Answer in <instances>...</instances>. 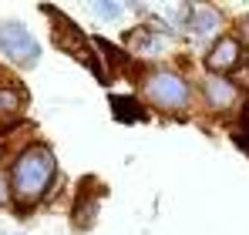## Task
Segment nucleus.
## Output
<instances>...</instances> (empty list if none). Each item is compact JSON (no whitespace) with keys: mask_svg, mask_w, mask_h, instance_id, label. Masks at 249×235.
<instances>
[{"mask_svg":"<svg viewBox=\"0 0 249 235\" xmlns=\"http://www.w3.org/2000/svg\"><path fill=\"white\" fill-rule=\"evenodd\" d=\"M7 175H10V192H14V208L17 212H34L37 205H44L54 185H57V158L51 151V145L44 141H27L24 148H17L10 165H7Z\"/></svg>","mask_w":249,"mask_h":235,"instance_id":"1","label":"nucleus"},{"mask_svg":"<svg viewBox=\"0 0 249 235\" xmlns=\"http://www.w3.org/2000/svg\"><path fill=\"white\" fill-rule=\"evenodd\" d=\"M142 94L162 115H185L192 108L196 87H192V81L185 78L182 71H175V67H152L142 78Z\"/></svg>","mask_w":249,"mask_h":235,"instance_id":"2","label":"nucleus"},{"mask_svg":"<svg viewBox=\"0 0 249 235\" xmlns=\"http://www.w3.org/2000/svg\"><path fill=\"white\" fill-rule=\"evenodd\" d=\"M0 57L14 67H37L41 61V40L31 34L24 20H0Z\"/></svg>","mask_w":249,"mask_h":235,"instance_id":"3","label":"nucleus"},{"mask_svg":"<svg viewBox=\"0 0 249 235\" xmlns=\"http://www.w3.org/2000/svg\"><path fill=\"white\" fill-rule=\"evenodd\" d=\"M246 61V47L236 34H219V37L209 44L206 57H202V67L206 74H219V78H232Z\"/></svg>","mask_w":249,"mask_h":235,"instance_id":"4","label":"nucleus"},{"mask_svg":"<svg viewBox=\"0 0 249 235\" xmlns=\"http://www.w3.org/2000/svg\"><path fill=\"white\" fill-rule=\"evenodd\" d=\"M199 94L206 101V108H212L215 115H226L239 104L243 98V84H236V78H219V74H206L199 81Z\"/></svg>","mask_w":249,"mask_h":235,"instance_id":"5","label":"nucleus"},{"mask_svg":"<svg viewBox=\"0 0 249 235\" xmlns=\"http://www.w3.org/2000/svg\"><path fill=\"white\" fill-rule=\"evenodd\" d=\"M41 14H47L51 20H54V31H51V37H54V44L61 47V50H68V54H74V57H81L84 50V34L81 27L71 20V17H64L57 7H47V3H41Z\"/></svg>","mask_w":249,"mask_h":235,"instance_id":"6","label":"nucleus"},{"mask_svg":"<svg viewBox=\"0 0 249 235\" xmlns=\"http://www.w3.org/2000/svg\"><path fill=\"white\" fill-rule=\"evenodd\" d=\"M27 111V94L17 84H0V131L17 124Z\"/></svg>","mask_w":249,"mask_h":235,"instance_id":"7","label":"nucleus"},{"mask_svg":"<svg viewBox=\"0 0 249 235\" xmlns=\"http://www.w3.org/2000/svg\"><path fill=\"white\" fill-rule=\"evenodd\" d=\"M222 31V14L212 3H192V20H189V34L196 37H219Z\"/></svg>","mask_w":249,"mask_h":235,"instance_id":"8","label":"nucleus"},{"mask_svg":"<svg viewBox=\"0 0 249 235\" xmlns=\"http://www.w3.org/2000/svg\"><path fill=\"white\" fill-rule=\"evenodd\" d=\"M98 195H91V192H78L74 201H71V225L78 229V232H88L94 222H98Z\"/></svg>","mask_w":249,"mask_h":235,"instance_id":"9","label":"nucleus"},{"mask_svg":"<svg viewBox=\"0 0 249 235\" xmlns=\"http://www.w3.org/2000/svg\"><path fill=\"white\" fill-rule=\"evenodd\" d=\"M91 47H94V54H105V61H108L111 67H124V64L131 61L124 47H118V44H111V40H105V37H94Z\"/></svg>","mask_w":249,"mask_h":235,"instance_id":"10","label":"nucleus"},{"mask_svg":"<svg viewBox=\"0 0 249 235\" xmlns=\"http://www.w3.org/2000/svg\"><path fill=\"white\" fill-rule=\"evenodd\" d=\"M111 108L118 121H145V111L135 98H122V94H111Z\"/></svg>","mask_w":249,"mask_h":235,"instance_id":"11","label":"nucleus"},{"mask_svg":"<svg viewBox=\"0 0 249 235\" xmlns=\"http://www.w3.org/2000/svg\"><path fill=\"white\" fill-rule=\"evenodd\" d=\"M78 61H81V64H84V67H88V71H91V74H94L98 81H101V84H111V71H108L105 57H98L94 50H84Z\"/></svg>","mask_w":249,"mask_h":235,"instance_id":"12","label":"nucleus"},{"mask_svg":"<svg viewBox=\"0 0 249 235\" xmlns=\"http://www.w3.org/2000/svg\"><path fill=\"white\" fill-rule=\"evenodd\" d=\"M94 17L98 20H108V24H115V20H122L124 17V10H128V3H115V0H98L94 7Z\"/></svg>","mask_w":249,"mask_h":235,"instance_id":"13","label":"nucleus"},{"mask_svg":"<svg viewBox=\"0 0 249 235\" xmlns=\"http://www.w3.org/2000/svg\"><path fill=\"white\" fill-rule=\"evenodd\" d=\"M236 145H243L249 151V98L243 101V108H239V134H236Z\"/></svg>","mask_w":249,"mask_h":235,"instance_id":"14","label":"nucleus"},{"mask_svg":"<svg viewBox=\"0 0 249 235\" xmlns=\"http://www.w3.org/2000/svg\"><path fill=\"white\" fill-rule=\"evenodd\" d=\"M0 208H14V192H10V175H7V168L0 171Z\"/></svg>","mask_w":249,"mask_h":235,"instance_id":"15","label":"nucleus"},{"mask_svg":"<svg viewBox=\"0 0 249 235\" xmlns=\"http://www.w3.org/2000/svg\"><path fill=\"white\" fill-rule=\"evenodd\" d=\"M232 27H236L232 34L243 40V47H246V44H249V14H239V17L232 20Z\"/></svg>","mask_w":249,"mask_h":235,"instance_id":"16","label":"nucleus"},{"mask_svg":"<svg viewBox=\"0 0 249 235\" xmlns=\"http://www.w3.org/2000/svg\"><path fill=\"white\" fill-rule=\"evenodd\" d=\"M3 168H7V165H3V148H0V171H3Z\"/></svg>","mask_w":249,"mask_h":235,"instance_id":"17","label":"nucleus"},{"mask_svg":"<svg viewBox=\"0 0 249 235\" xmlns=\"http://www.w3.org/2000/svg\"><path fill=\"white\" fill-rule=\"evenodd\" d=\"M14 235H24V232H14Z\"/></svg>","mask_w":249,"mask_h":235,"instance_id":"18","label":"nucleus"},{"mask_svg":"<svg viewBox=\"0 0 249 235\" xmlns=\"http://www.w3.org/2000/svg\"><path fill=\"white\" fill-rule=\"evenodd\" d=\"M246 64H249V57H246Z\"/></svg>","mask_w":249,"mask_h":235,"instance_id":"19","label":"nucleus"}]
</instances>
